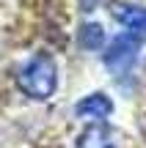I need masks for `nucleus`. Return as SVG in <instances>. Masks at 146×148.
Listing matches in <instances>:
<instances>
[{
  "label": "nucleus",
  "mask_w": 146,
  "mask_h": 148,
  "mask_svg": "<svg viewBox=\"0 0 146 148\" xmlns=\"http://www.w3.org/2000/svg\"><path fill=\"white\" fill-rule=\"evenodd\" d=\"M75 115L86 123H105L110 115H113V99L102 90H94V93H86L80 101L75 104Z\"/></svg>",
  "instance_id": "obj_3"
},
{
  "label": "nucleus",
  "mask_w": 146,
  "mask_h": 148,
  "mask_svg": "<svg viewBox=\"0 0 146 148\" xmlns=\"http://www.w3.org/2000/svg\"><path fill=\"white\" fill-rule=\"evenodd\" d=\"M77 44L86 52H102L105 44H108V33L99 22H83L80 30H77Z\"/></svg>",
  "instance_id": "obj_6"
},
{
  "label": "nucleus",
  "mask_w": 146,
  "mask_h": 148,
  "mask_svg": "<svg viewBox=\"0 0 146 148\" xmlns=\"http://www.w3.org/2000/svg\"><path fill=\"white\" fill-rule=\"evenodd\" d=\"M113 19L119 22L124 30L143 36L146 33V5H135V3H116L113 5Z\"/></svg>",
  "instance_id": "obj_4"
},
{
  "label": "nucleus",
  "mask_w": 146,
  "mask_h": 148,
  "mask_svg": "<svg viewBox=\"0 0 146 148\" xmlns=\"http://www.w3.org/2000/svg\"><path fill=\"white\" fill-rule=\"evenodd\" d=\"M61 82L58 60L50 52H33L17 71V88L33 101H47L55 96Z\"/></svg>",
  "instance_id": "obj_1"
},
{
  "label": "nucleus",
  "mask_w": 146,
  "mask_h": 148,
  "mask_svg": "<svg viewBox=\"0 0 146 148\" xmlns=\"http://www.w3.org/2000/svg\"><path fill=\"white\" fill-rule=\"evenodd\" d=\"M77 3H80V8H83V11H88V14H91V11L99 5V0H77Z\"/></svg>",
  "instance_id": "obj_7"
},
{
  "label": "nucleus",
  "mask_w": 146,
  "mask_h": 148,
  "mask_svg": "<svg viewBox=\"0 0 146 148\" xmlns=\"http://www.w3.org/2000/svg\"><path fill=\"white\" fill-rule=\"evenodd\" d=\"M141 47H143L141 36H135V33H130V30L113 36L108 44H105V49H102L105 69L113 74V77H124V74H130L132 66L138 63Z\"/></svg>",
  "instance_id": "obj_2"
},
{
  "label": "nucleus",
  "mask_w": 146,
  "mask_h": 148,
  "mask_svg": "<svg viewBox=\"0 0 146 148\" xmlns=\"http://www.w3.org/2000/svg\"><path fill=\"white\" fill-rule=\"evenodd\" d=\"M77 148H119L116 132L108 123H88L77 134Z\"/></svg>",
  "instance_id": "obj_5"
}]
</instances>
